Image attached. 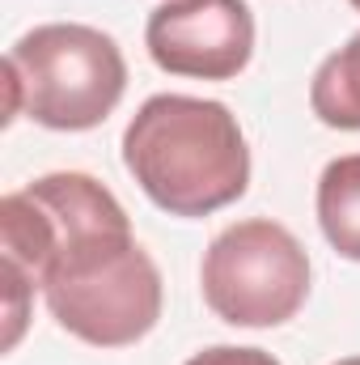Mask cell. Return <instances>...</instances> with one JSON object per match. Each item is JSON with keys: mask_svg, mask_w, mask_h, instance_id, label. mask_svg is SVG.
<instances>
[{"mask_svg": "<svg viewBox=\"0 0 360 365\" xmlns=\"http://www.w3.org/2000/svg\"><path fill=\"white\" fill-rule=\"evenodd\" d=\"M127 90V60L110 34L81 21L26 30L4 56L9 123L17 115L51 132H90L106 123Z\"/></svg>", "mask_w": 360, "mask_h": 365, "instance_id": "3", "label": "cell"}, {"mask_svg": "<svg viewBox=\"0 0 360 365\" xmlns=\"http://www.w3.org/2000/svg\"><path fill=\"white\" fill-rule=\"evenodd\" d=\"M348 4H352V9H356V13H360V0H348Z\"/></svg>", "mask_w": 360, "mask_h": 365, "instance_id": "10", "label": "cell"}, {"mask_svg": "<svg viewBox=\"0 0 360 365\" xmlns=\"http://www.w3.org/2000/svg\"><path fill=\"white\" fill-rule=\"evenodd\" d=\"M309 110L327 128L360 132V30L318 64L309 81Z\"/></svg>", "mask_w": 360, "mask_h": 365, "instance_id": "7", "label": "cell"}, {"mask_svg": "<svg viewBox=\"0 0 360 365\" xmlns=\"http://www.w3.org/2000/svg\"><path fill=\"white\" fill-rule=\"evenodd\" d=\"M123 166L170 217H208L250 187L238 115L216 98L153 93L123 132Z\"/></svg>", "mask_w": 360, "mask_h": 365, "instance_id": "1", "label": "cell"}, {"mask_svg": "<svg viewBox=\"0 0 360 365\" xmlns=\"http://www.w3.org/2000/svg\"><path fill=\"white\" fill-rule=\"evenodd\" d=\"M182 365H280L268 349H242V344H212L203 353H195Z\"/></svg>", "mask_w": 360, "mask_h": 365, "instance_id": "8", "label": "cell"}, {"mask_svg": "<svg viewBox=\"0 0 360 365\" xmlns=\"http://www.w3.org/2000/svg\"><path fill=\"white\" fill-rule=\"evenodd\" d=\"M335 365H360V357H344V361H335Z\"/></svg>", "mask_w": 360, "mask_h": 365, "instance_id": "9", "label": "cell"}, {"mask_svg": "<svg viewBox=\"0 0 360 365\" xmlns=\"http://www.w3.org/2000/svg\"><path fill=\"white\" fill-rule=\"evenodd\" d=\"M38 289L51 319L93 349H127L144 340L166 302L162 272L136 242L127 212L64 242L47 259Z\"/></svg>", "mask_w": 360, "mask_h": 365, "instance_id": "2", "label": "cell"}, {"mask_svg": "<svg viewBox=\"0 0 360 365\" xmlns=\"http://www.w3.org/2000/svg\"><path fill=\"white\" fill-rule=\"evenodd\" d=\"M318 225L335 255L360 264V153L327 162L318 175Z\"/></svg>", "mask_w": 360, "mask_h": 365, "instance_id": "6", "label": "cell"}, {"mask_svg": "<svg viewBox=\"0 0 360 365\" xmlns=\"http://www.w3.org/2000/svg\"><path fill=\"white\" fill-rule=\"evenodd\" d=\"M309 255L271 217H250L212 238L199 264L208 310L229 327H280L309 297Z\"/></svg>", "mask_w": 360, "mask_h": 365, "instance_id": "4", "label": "cell"}, {"mask_svg": "<svg viewBox=\"0 0 360 365\" xmlns=\"http://www.w3.org/2000/svg\"><path fill=\"white\" fill-rule=\"evenodd\" d=\"M144 47L170 77L233 81L255 56V13L246 0H166L149 13Z\"/></svg>", "mask_w": 360, "mask_h": 365, "instance_id": "5", "label": "cell"}]
</instances>
